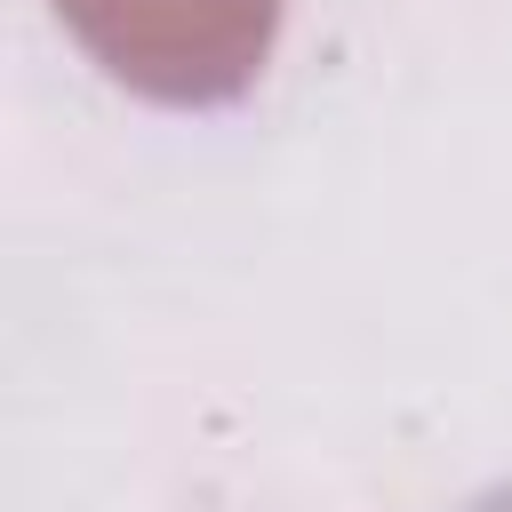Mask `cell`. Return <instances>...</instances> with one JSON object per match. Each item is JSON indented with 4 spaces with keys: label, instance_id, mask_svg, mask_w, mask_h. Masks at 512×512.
<instances>
[{
    "label": "cell",
    "instance_id": "cell-1",
    "mask_svg": "<svg viewBox=\"0 0 512 512\" xmlns=\"http://www.w3.org/2000/svg\"><path fill=\"white\" fill-rule=\"evenodd\" d=\"M80 40L152 96H232L272 48L280 0H56Z\"/></svg>",
    "mask_w": 512,
    "mask_h": 512
}]
</instances>
